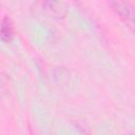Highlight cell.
I'll use <instances>...</instances> for the list:
<instances>
[{"label": "cell", "mask_w": 135, "mask_h": 135, "mask_svg": "<svg viewBox=\"0 0 135 135\" xmlns=\"http://www.w3.org/2000/svg\"><path fill=\"white\" fill-rule=\"evenodd\" d=\"M113 9L115 11V13L126 22L129 23L130 25L133 24V20H134V9L133 6L129 3V2H124V1H115L111 3Z\"/></svg>", "instance_id": "6da1fadb"}, {"label": "cell", "mask_w": 135, "mask_h": 135, "mask_svg": "<svg viewBox=\"0 0 135 135\" xmlns=\"http://www.w3.org/2000/svg\"><path fill=\"white\" fill-rule=\"evenodd\" d=\"M14 25L8 16H5L0 25V39L4 43H8L14 38Z\"/></svg>", "instance_id": "7a4b0ae2"}, {"label": "cell", "mask_w": 135, "mask_h": 135, "mask_svg": "<svg viewBox=\"0 0 135 135\" xmlns=\"http://www.w3.org/2000/svg\"><path fill=\"white\" fill-rule=\"evenodd\" d=\"M8 92V80L6 76L0 72V98H3Z\"/></svg>", "instance_id": "3957f363"}]
</instances>
